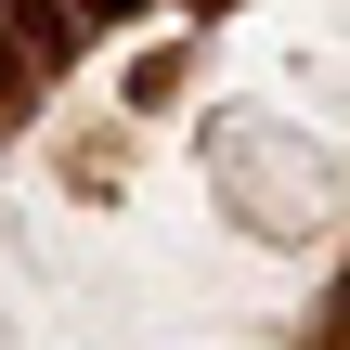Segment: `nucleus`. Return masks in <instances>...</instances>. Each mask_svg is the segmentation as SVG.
<instances>
[{"label": "nucleus", "instance_id": "nucleus-3", "mask_svg": "<svg viewBox=\"0 0 350 350\" xmlns=\"http://www.w3.org/2000/svg\"><path fill=\"white\" fill-rule=\"evenodd\" d=\"M65 13H78V26H130L143 0H65Z\"/></svg>", "mask_w": 350, "mask_h": 350}, {"label": "nucleus", "instance_id": "nucleus-2", "mask_svg": "<svg viewBox=\"0 0 350 350\" xmlns=\"http://www.w3.org/2000/svg\"><path fill=\"white\" fill-rule=\"evenodd\" d=\"M26 91H39V65H26V52H13V39H0V117H13V104H26Z\"/></svg>", "mask_w": 350, "mask_h": 350}, {"label": "nucleus", "instance_id": "nucleus-1", "mask_svg": "<svg viewBox=\"0 0 350 350\" xmlns=\"http://www.w3.org/2000/svg\"><path fill=\"white\" fill-rule=\"evenodd\" d=\"M0 13H13V52H26V65H65V52H78V13H65V0H0Z\"/></svg>", "mask_w": 350, "mask_h": 350}]
</instances>
